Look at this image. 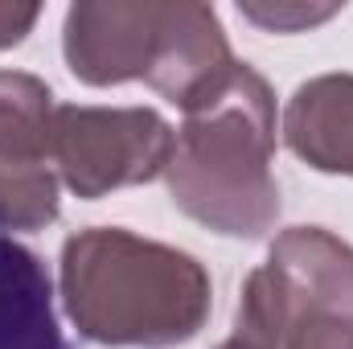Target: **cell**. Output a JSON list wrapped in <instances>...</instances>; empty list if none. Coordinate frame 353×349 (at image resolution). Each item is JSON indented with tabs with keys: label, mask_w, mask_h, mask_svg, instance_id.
Returning <instances> with one entry per match:
<instances>
[{
	"label": "cell",
	"mask_w": 353,
	"mask_h": 349,
	"mask_svg": "<svg viewBox=\"0 0 353 349\" xmlns=\"http://www.w3.org/2000/svg\"><path fill=\"white\" fill-rule=\"evenodd\" d=\"M62 304L74 329L111 349H173L210 321L205 267L123 226H90L62 247Z\"/></svg>",
	"instance_id": "cell-1"
},
{
	"label": "cell",
	"mask_w": 353,
	"mask_h": 349,
	"mask_svg": "<svg viewBox=\"0 0 353 349\" xmlns=\"http://www.w3.org/2000/svg\"><path fill=\"white\" fill-rule=\"evenodd\" d=\"M62 54L79 83H148L161 99L189 111L234 70L226 29L210 4H70Z\"/></svg>",
	"instance_id": "cell-3"
},
{
	"label": "cell",
	"mask_w": 353,
	"mask_h": 349,
	"mask_svg": "<svg viewBox=\"0 0 353 349\" xmlns=\"http://www.w3.org/2000/svg\"><path fill=\"white\" fill-rule=\"evenodd\" d=\"M283 140L308 169L353 177V74L300 83L283 107Z\"/></svg>",
	"instance_id": "cell-7"
},
{
	"label": "cell",
	"mask_w": 353,
	"mask_h": 349,
	"mask_svg": "<svg viewBox=\"0 0 353 349\" xmlns=\"http://www.w3.org/2000/svg\"><path fill=\"white\" fill-rule=\"evenodd\" d=\"M230 337L251 349H353V247L325 226L275 235L243 283Z\"/></svg>",
	"instance_id": "cell-4"
},
{
	"label": "cell",
	"mask_w": 353,
	"mask_h": 349,
	"mask_svg": "<svg viewBox=\"0 0 353 349\" xmlns=\"http://www.w3.org/2000/svg\"><path fill=\"white\" fill-rule=\"evenodd\" d=\"M173 128L152 107H58L54 165L74 197H107L169 169Z\"/></svg>",
	"instance_id": "cell-5"
},
{
	"label": "cell",
	"mask_w": 353,
	"mask_h": 349,
	"mask_svg": "<svg viewBox=\"0 0 353 349\" xmlns=\"http://www.w3.org/2000/svg\"><path fill=\"white\" fill-rule=\"evenodd\" d=\"M275 94L267 79L234 62L222 87L185 111L165 185L173 206L226 239H263L279 218Z\"/></svg>",
	"instance_id": "cell-2"
},
{
	"label": "cell",
	"mask_w": 353,
	"mask_h": 349,
	"mask_svg": "<svg viewBox=\"0 0 353 349\" xmlns=\"http://www.w3.org/2000/svg\"><path fill=\"white\" fill-rule=\"evenodd\" d=\"M37 17H41L37 4H0V50L21 46L25 33L37 25Z\"/></svg>",
	"instance_id": "cell-10"
},
{
	"label": "cell",
	"mask_w": 353,
	"mask_h": 349,
	"mask_svg": "<svg viewBox=\"0 0 353 349\" xmlns=\"http://www.w3.org/2000/svg\"><path fill=\"white\" fill-rule=\"evenodd\" d=\"M54 90L37 74L0 70V230L58 222Z\"/></svg>",
	"instance_id": "cell-6"
},
{
	"label": "cell",
	"mask_w": 353,
	"mask_h": 349,
	"mask_svg": "<svg viewBox=\"0 0 353 349\" xmlns=\"http://www.w3.org/2000/svg\"><path fill=\"white\" fill-rule=\"evenodd\" d=\"M247 21L263 25V29H275V33H296V29H308V25H321L329 21L337 8H304V4H275V8H259V4H243L239 8Z\"/></svg>",
	"instance_id": "cell-9"
},
{
	"label": "cell",
	"mask_w": 353,
	"mask_h": 349,
	"mask_svg": "<svg viewBox=\"0 0 353 349\" xmlns=\"http://www.w3.org/2000/svg\"><path fill=\"white\" fill-rule=\"evenodd\" d=\"M218 349H251V346H243L239 337H226V341H222V346H218Z\"/></svg>",
	"instance_id": "cell-11"
},
{
	"label": "cell",
	"mask_w": 353,
	"mask_h": 349,
	"mask_svg": "<svg viewBox=\"0 0 353 349\" xmlns=\"http://www.w3.org/2000/svg\"><path fill=\"white\" fill-rule=\"evenodd\" d=\"M0 349H66L46 263L0 235Z\"/></svg>",
	"instance_id": "cell-8"
}]
</instances>
